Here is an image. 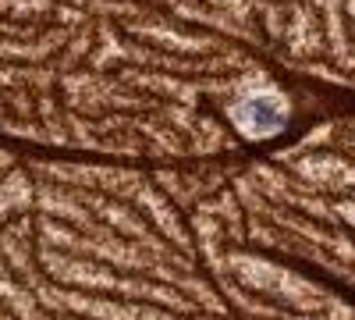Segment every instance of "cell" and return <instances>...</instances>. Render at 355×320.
<instances>
[{
    "mask_svg": "<svg viewBox=\"0 0 355 320\" xmlns=\"http://www.w3.org/2000/svg\"><path fill=\"white\" fill-rule=\"evenodd\" d=\"M234 118L242 121V128L249 135H266V132H277L281 121H284V107L270 96H252L245 100L239 110H234Z\"/></svg>",
    "mask_w": 355,
    "mask_h": 320,
    "instance_id": "6da1fadb",
    "label": "cell"
}]
</instances>
